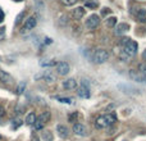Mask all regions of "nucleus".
Masks as SVG:
<instances>
[{
    "mask_svg": "<svg viewBox=\"0 0 146 141\" xmlns=\"http://www.w3.org/2000/svg\"><path fill=\"white\" fill-rule=\"evenodd\" d=\"M121 45H122V49H123L122 51H123L127 57H135L137 54L139 45H137L136 41L131 40V39H122Z\"/></svg>",
    "mask_w": 146,
    "mask_h": 141,
    "instance_id": "f257e3e1",
    "label": "nucleus"
},
{
    "mask_svg": "<svg viewBox=\"0 0 146 141\" xmlns=\"http://www.w3.org/2000/svg\"><path fill=\"white\" fill-rule=\"evenodd\" d=\"M36 25H37V18H36V15H30V17L25 21V23H23L22 28H21V33L25 35V33L31 32V31L36 27Z\"/></svg>",
    "mask_w": 146,
    "mask_h": 141,
    "instance_id": "f03ea898",
    "label": "nucleus"
},
{
    "mask_svg": "<svg viewBox=\"0 0 146 141\" xmlns=\"http://www.w3.org/2000/svg\"><path fill=\"white\" fill-rule=\"evenodd\" d=\"M100 22H101L100 15H99V14H95V13H94V14L88 15V17L86 18L85 26H86L87 28H90V30H95L96 27H99Z\"/></svg>",
    "mask_w": 146,
    "mask_h": 141,
    "instance_id": "7ed1b4c3",
    "label": "nucleus"
},
{
    "mask_svg": "<svg viewBox=\"0 0 146 141\" xmlns=\"http://www.w3.org/2000/svg\"><path fill=\"white\" fill-rule=\"evenodd\" d=\"M108 59H109V53L105 49H99V50H96L95 54H94V62L98 64L105 63Z\"/></svg>",
    "mask_w": 146,
    "mask_h": 141,
    "instance_id": "20e7f679",
    "label": "nucleus"
},
{
    "mask_svg": "<svg viewBox=\"0 0 146 141\" xmlns=\"http://www.w3.org/2000/svg\"><path fill=\"white\" fill-rule=\"evenodd\" d=\"M77 94L80 98H83V99H88L91 95L90 92V87H88V85H86L85 80L82 81V83H81V86L77 88Z\"/></svg>",
    "mask_w": 146,
    "mask_h": 141,
    "instance_id": "39448f33",
    "label": "nucleus"
},
{
    "mask_svg": "<svg viewBox=\"0 0 146 141\" xmlns=\"http://www.w3.org/2000/svg\"><path fill=\"white\" fill-rule=\"evenodd\" d=\"M69 70H71V67H69V64L67 62H59V63H56V73L59 76H67L69 73Z\"/></svg>",
    "mask_w": 146,
    "mask_h": 141,
    "instance_id": "423d86ee",
    "label": "nucleus"
},
{
    "mask_svg": "<svg viewBox=\"0 0 146 141\" xmlns=\"http://www.w3.org/2000/svg\"><path fill=\"white\" fill-rule=\"evenodd\" d=\"M72 130L77 136H86V135H87V128H86V126H83L82 123H73Z\"/></svg>",
    "mask_w": 146,
    "mask_h": 141,
    "instance_id": "0eeeda50",
    "label": "nucleus"
},
{
    "mask_svg": "<svg viewBox=\"0 0 146 141\" xmlns=\"http://www.w3.org/2000/svg\"><path fill=\"white\" fill-rule=\"evenodd\" d=\"M129 76H131L132 80L137 81V82H146V74H142L141 72H139V70H129Z\"/></svg>",
    "mask_w": 146,
    "mask_h": 141,
    "instance_id": "6e6552de",
    "label": "nucleus"
},
{
    "mask_svg": "<svg viewBox=\"0 0 146 141\" xmlns=\"http://www.w3.org/2000/svg\"><path fill=\"white\" fill-rule=\"evenodd\" d=\"M85 14H86V10H85V8L83 7H76L74 9L72 10V17L74 18V19H82L83 17H85Z\"/></svg>",
    "mask_w": 146,
    "mask_h": 141,
    "instance_id": "1a4fd4ad",
    "label": "nucleus"
},
{
    "mask_svg": "<svg viewBox=\"0 0 146 141\" xmlns=\"http://www.w3.org/2000/svg\"><path fill=\"white\" fill-rule=\"evenodd\" d=\"M56 132H58L60 139H68L69 137V130L64 124H58L56 126Z\"/></svg>",
    "mask_w": 146,
    "mask_h": 141,
    "instance_id": "9d476101",
    "label": "nucleus"
},
{
    "mask_svg": "<svg viewBox=\"0 0 146 141\" xmlns=\"http://www.w3.org/2000/svg\"><path fill=\"white\" fill-rule=\"evenodd\" d=\"M135 18H136L137 22L146 23V9H144V8H139V9L135 12Z\"/></svg>",
    "mask_w": 146,
    "mask_h": 141,
    "instance_id": "9b49d317",
    "label": "nucleus"
},
{
    "mask_svg": "<svg viewBox=\"0 0 146 141\" xmlns=\"http://www.w3.org/2000/svg\"><path fill=\"white\" fill-rule=\"evenodd\" d=\"M63 87L66 90H74V88L78 87V83L74 78H68V80L63 81Z\"/></svg>",
    "mask_w": 146,
    "mask_h": 141,
    "instance_id": "f8f14e48",
    "label": "nucleus"
},
{
    "mask_svg": "<svg viewBox=\"0 0 146 141\" xmlns=\"http://www.w3.org/2000/svg\"><path fill=\"white\" fill-rule=\"evenodd\" d=\"M95 127L99 130H103V128H106L108 127V123L105 121V116H99L95 121Z\"/></svg>",
    "mask_w": 146,
    "mask_h": 141,
    "instance_id": "ddd939ff",
    "label": "nucleus"
},
{
    "mask_svg": "<svg viewBox=\"0 0 146 141\" xmlns=\"http://www.w3.org/2000/svg\"><path fill=\"white\" fill-rule=\"evenodd\" d=\"M0 82H3V83H12L13 82V77L8 72L0 69Z\"/></svg>",
    "mask_w": 146,
    "mask_h": 141,
    "instance_id": "4468645a",
    "label": "nucleus"
},
{
    "mask_svg": "<svg viewBox=\"0 0 146 141\" xmlns=\"http://www.w3.org/2000/svg\"><path fill=\"white\" fill-rule=\"evenodd\" d=\"M104 116H105V121H106V123H108V127L109 126H113V124L117 122L115 112H110V113H106V114H104Z\"/></svg>",
    "mask_w": 146,
    "mask_h": 141,
    "instance_id": "2eb2a0df",
    "label": "nucleus"
},
{
    "mask_svg": "<svg viewBox=\"0 0 146 141\" xmlns=\"http://www.w3.org/2000/svg\"><path fill=\"white\" fill-rule=\"evenodd\" d=\"M50 119H51V113L50 112H48V110L42 112V113L37 117V121H40L42 124H46L48 122H50Z\"/></svg>",
    "mask_w": 146,
    "mask_h": 141,
    "instance_id": "dca6fc26",
    "label": "nucleus"
},
{
    "mask_svg": "<svg viewBox=\"0 0 146 141\" xmlns=\"http://www.w3.org/2000/svg\"><path fill=\"white\" fill-rule=\"evenodd\" d=\"M128 28L129 26L127 23H119V25L115 26V33L117 35H123V33H126L128 31Z\"/></svg>",
    "mask_w": 146,
    "mask_h": 141,
    "instance_id": "f3484780",
    "label": "nucleus"
},
{
    "mask_svg": "<svg viewBox=\"0 0 146 141\" xmlns=\"http://www.w3.org/2000/svg\"><path fill=\"white\" fill-rule=\"evenodd\" d=\"M36 119H37L36 114L33 113V112H30V113L26 116L25 122H26V124H28V126H33V124H35V122H36Z\"/></svg>",
    "mask_w": 146,
    "mask_h": 141,
    "instance_id": "a211bd4d",
    "label": "nucleus"
},
{
    "mask_svg": "<svg viewBox=\"0 0 146 141\" xmlns=\"http://www.w3.org/2000/svg\"><path fill=\"white\" fill-rule=\"evenodd\" d=\"M41 139L42 141H54V135L50 130H44L41 132Z\"/></svg>",
    "mask_w": 146,
    "mask_h": 141,
    "instance_id": "6ab92c4d",
    "label": "nucleus"
},
{
    "mask_svg": "<svg viewBox=\"0 0 146 141\" xmlns=\"http://www.w3.org/2000/svg\"><path fill=\"white\" fill-rule=\"evenodd\" d=\"M105 25L108 27H115L117 26V17H108L105 19Z\"/></svg>",
    "mask_w": 146,
    "mask_h": 141,
    "instance_id": "aec40b11",
    "label": "nucleus"
},
{
    "mask_svg": "<svg viewBox=\"0 0 146 141\" xmlns=\"http://www.w3.org/2000/svg\"><path fill=\"white\" fill-rule=\"evenodd\" d=\"M77 1L78 0H59V3H60L62 5H64V7H72V5H74Z\"/></svg>",
    "mask_w": 146,
    "mask_h": 141,
    "instance_id": "412c9836",
    "label": "nucleus"
},
{
    "mask_svg": "<svg viewBox=\"0 0 146 141\" xmlns=\"http://www.w3.org/2000/svg\"><path fill=\"white\" fill-rule=\"evenodd\" d=\"M22 126V119L21 118H15V119H13V128H18V127H21Z\"/></svg>",
    "mask_w": 146,
    "mask_h": 141,
    "instance_id": "4be33fe9",
    "label": "nucleus"
},
{
    "mask_svg": "<svg viewBox=\"0 0 146 141\" xmlns=\"http://www.w3.org/2000/svg\"><path fill=\"white\" fill-rule=\"evenodd\" d=\"M77 117H78V113H77V112H73L72 114H69V116H68V121L72 122V123H74L76 119H77Z\"/></svg>",
    "mask_w": 146,
    "mask_h": 141,
    "instance_id": "5701e85b",
    "label": "nucleus"
},
{
    "mask_svg": "<svg viewBox=\"0 0 146 141\" xmlns=\"http://www.w3.org/2000/svg\"><path fill=\"white\" fill-rule=\"evenodd\" d=\"M25 87H26V82H22V83H21V85L17 87V91H15V92H17L18 95L23 94V91H25Z\"/></svg>",
    "mask_w": 146,
    "mask_h": 141,
    "instance_id": "b1692460",
    "label": "nucleus"
},
{
    "mask_svg": "<svg viewBox=\"0 0 146 141\" xmlns=\"http://www.w3.org/2000/svg\"><path fill=\"white\" fill-rule=\"evenodd\" d=\"M41 66L42 67H51V66H56V62L55 61H50V62H41Z\"/></svg>",
    "mask_w": 146,
    "mask_h": 141,
    "instance_id": "393cba45",
    "label": "nucleus"
},
{
    "mask_svg": "<svg viewBox=\"0 0 146 141\" xmlns=\"http://www.w3.org/2000/svg\"><path fill=\"white\" fill-rule=\"evenodd\" d=\"M25 15H26V12H21L19 14H18L17 19H15V26H18V23L22 22V19H23V17H25Z\"/></svg>",
    "mask_w": 146,
    "mask_h": 141,
    "instance_id": "a878e982",
    "label": "nucleus"
},
{
    "mask_svg": "<svg viewBox=\"0 0 146 141\" xmlns=\"http://www.w3.org/2000/svg\"><path fill=\"white\" fill-rule=\"evenodd\" d=\"M33 126H35V130L40 131V130H42V128H44V126H45V124H42L40 121H37V119H36V122H35V124H33Z\"/></svg>",
    "mask_w": 146,
    "mask_h": 141,
    "instance_id": "bb28decb",
    "label": "nucleus"
},
{
    "mask_svg": "<svg viewBox=\"0 0 146 141\" xmlns=\"http://www.w3.org/2000/svg\"><path fill=\"white\" fill-rule=\"evenodd\" d=\"M58 100L60 101V103H64V104H71L72 103V99H69V98H58Z\"/></svg>",
    "mask_w": 146,
    "mask_h": 141,
    "instance_id": "cd10ccee",
    "label": "nucleus"
},
{
    "mask_svg": "<svg viewBox=\"0 0 146 141\" xmlns=\"http://www.w3.org/2000/svg\"><path fill=\"white\" fill-rule=\"evenodd\" d=\"M139 72H141L142 74H146V64H140L139 66Z\"/></svg>",
    "mask_w": 146,
    "mask_h": 141,
    "instance_id": "c85d7f7f",
    "label": "nucleus"
},
{
    "mask_svg": "<svg viewBox=\"0 0 146 141\" xmlns=\"http://www.w3.org/2000/svg\"><path fill=\"white\" fill-rule=\"evenodd\" d=\"M4 39H5V28L0 27V41L4 40Z\"/></svg>",
    "mask_w": 146,
    "mask_h": 141,
    "instance_id": "c756f323",
    "label": "nucleus"
},
{
    "mask_svg": "<svg viewBox=\"0 0 146 141\" xmlns=\"http://www.w3.org/2000/svg\"><path fill=\"white\" fill-rule=\"evenodd\" d=\"M86 7L87 8H96L98 7V3H86Z\"/></svg>",
    "mask_w": 146,
    "mask_h": 141,
    "instance_id": "7c9ffc66",
    "label": "nucleus"
},
{
    "mask_svg": "<svg viewBox=\"0 0 146 141\" xmlns=\"http://www.w3.org/2000/svg\"><path fill=\"white\" fill-rule=\"evenodd\" d=\"M4 114H5V109L3 108V105H0V118H1Z\"/></svg>",
    "mask_w": 146,
    "mask_h": 141,
    "instance_id": "2f4dec72",
    "label": "nucleus"
},
{
    "mask_svg": "<svg viewBox=\"0 0 146 141\" xmlns=\"http://www.w3.org/2000/svg\"><path fill=\"white\" fill-rule=\"evenodd\" d=\"M3 21H4V13H3V10L0 9V23H3Z\"/></svg>",
    "mask_w": 146,
    "mask_h": 141,
    "instance_id": "473e14b6",
    "label": "nucleus"
},
{
    "mask_svg": "<svg viewBox=\"0 0 146 141\" xmlns=\"http://www.w3.org/2000/svg\"><path fill=\"white\" fill-rule=\"evenodd\" d=\"M31 141H40V139H38L37 136H32V139H31Z\"/></svg>",
    "mask_w": 146,
    "mask_h": 141,
    "instance_id": "72a5a7b5",
    "label": "nucleus"
},
{
    "mask_svg": "<svg viewBox=\"0 0 146 141\" xmlns=\"http://www.w3.org/2000/svg\"><path fill=\"white\" fill-rule=\"evenodd\" d=\"M142 59H144V61L146 62V49L144 50V53H142Z\"/></svg>",
    "mask_w": 146,
    "mask_h": 141,
    "instance_id": "f704fd0d",
    "label": "nucleus"
},
{
    "mask_svg": "<svg viewBox=\"0 0 146 141\" xmlns=\"http://www.w3.org/2000/svg\"><path fill=\"white\" fill-rule=\"evenodd\" d=\"M13 1H15V3H21V1H23V0H13Z\"/></svg>",
    "mask_w": 146,
    "mask_h": 141,
    "instance_id": "c9c22d12",
    "label": "nucleus"
}]
</instances>
